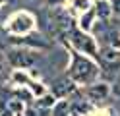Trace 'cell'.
<instances>
[{
    "label": "cell",
    "mask_w": 120,
    "mask_h": 116,
    "mask_svg": "<svg viewBox=\"0 0 120 116\" xmlns=\"http://www.w3.org/2000/svg\"><path fill=\"white\" fill-rule=\"evenodd\" d=\"M72 79H76L79 83H91L97 75V66L93 62H89L87 58H81L79 54H74V64L70 68Z\"/></svg>",
    "instance_id": "cell-1"
},
{
    "label": "cell",
    "mask_w": 120,
    "mask_h": 116,
    "mask_svg": "<svg viewBox=\"0 0 120 116\" xmlns=\"http://www.w3.org/2000/svg\"><path fill=\"white\" fill-rule=\"evenodd\" d=\"M107 95H109V87H107V85H103V83L91 85V87L87 89V97L93 99V101H103Z\"/></svg>",
    "instance_id": "cell-6"
},
{
    "label": "cell",
    "mask_w": 120,
    "mask_h": 116,
    "mask_svg": "<svg viewBox=\"0 0 120 116\" xmlns=\"http://www.w3.org/2000/svg\"><path fill=\"white\" fill-rule=\"evenodd\" d=\"M37 54L31 52V50H23V49H16V50H10L8 54V60L12 62L14 66H18V68H29V66H33L35 62H37Z\"/></svg>",
    "instance_id": "cell-2"
},
{
    "label": "cell",
    "mask_w": 120,
    "mask_h": 116,
    "mask_svg": "<svg viewBox=\"0 0 120 116\" xmlns=\"http://www.w3.org/2000/svg\"><path fill=\"white\" fill-rule=\"evenodd\" d=\"M52 89H54V93H56V95H66V93H70L74 87H72V83H70V81L62 79V81H58Z\"/></svg>",
    "instance_id": "cell-7"
},
{
    "label": "cell",
    "mask_w": 120,
    "mask_h": 116,
    "mask_svg": "<svg viewBox=\"0 0 120 116\" xmlns=\"http://www.w3.org/2000/svg\"><path fill=\"white\" fill-rule=\"evenodd\" d=\"M101 58V64L107 70H120V52L114 49H103L101 54H97Z\"/></svg>",
    "instance_id": "cell-4"
},
{
    "label": "cell",
    "mask_w": 120,
    "mask_h": 116,
    "mask_svg": "<svg viewBox=\"0 0 120 116\" xmlns=\"http://www.w3.org/2000/svg\"><path fill=\"white\" fill-rule=\"evenodd\" d=\"M70 41L78 46L79 50H85V52H89V54H95L97 50H95V43H93V39H89L87 35H83L81 31H70Z\"/></svg>",
    "instance_id": "cell-3"
},
{
    "label": "cell",
    "mask_w": 120,
    "mask_h": 116,
    "mask_svg": "<svg viewBox=\"0 0 120 116\" xmlns=\"http://www.w3.org/2000/svg\"><path fill=\"white\" fill-rule=\"evenodd\" d=\"M49 2H50V4H52V2H60V0H49Z\"/></svg>",
    "instance_id": "cell-9"
},
{
    "label": "cell",
    "mask_w": 120,
    "mask_h": 116,
    "mask_svg": "<svg viewBox=\"0 0 120 116\" xmlns=\"http://www.w3.org/2000/svg\"><path fill=\"white\" fill-rule=\"evenodd\" d=\"M33 27V18L29 14H18L10 23V31L14 33H25Z\"/></svg>",
    "instance_id": "cell-5"
},
{
    "label": "cell",
    "mask_w": 120,
    "mask_h": 116,
    "mask_svg": "<svg viewBox=\"0 0 120 116\" xmlns=\"http://www.w3.org/2000/svg\"><path fill=\"white\" fill-rule=\"evenodd\" d=\"M112 10L120 15V0H112Z\"/></svg>",
    "instance_id": "cell-8"
}]
</instances>
